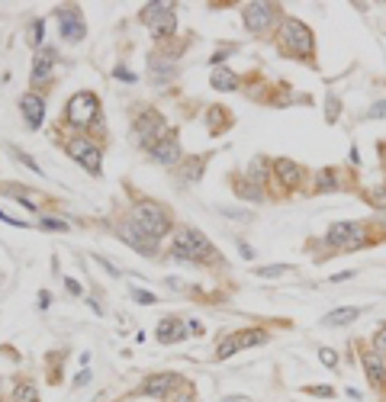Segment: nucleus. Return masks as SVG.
<instances>
[{
  "label": "nucleus",
  "instance_id": "f257e3e1",
  "mask_svg": "<svg viewBox=\"0 0 386 402\" xmlns=\"http://www.w3.org/2000/svg\"><path fill=\"white\" fill-rule=\"evenodd\" d=\"M171 254H174V258H180V261H190V264L222 261V258H216V251H213V245H209V238H206V235H203V232H197V229H190V225L177 229V235H174V248H171Z\"/></svg>",
  "mask_w": 386,
  "mask_h": 402
},
{
  "label": "nucleus",
  "instance_id": "f03ea898",
  "mask_svg": "<svg viewBox=\"0 0 386 402\" xmlns=\"http://www.w3.org/2000/svg\"><path fill=\"white\" fill-rule=\"evenodd\" d=\"M277 46H280L283 55L290 58H312L316 52V39H312V29L300 19H283L280 32H277Z\"/></svg>",
  "mask_w": 386,
  "mask_h": 402
},
{
  "label": "nucleus",
  "instance_id": "7ed1b4c3",
  "mask_svg": "<svg viewBox=\"0 0 386 402\" xmlns=\"http://www.w3.org/2000/svg\"><path fill=\"white\" fill-rule=\"evenodd\" d=\"M132 222L139 225V229H142L145 235H148V238H155V242H158L161 235H168V229H171V216L164 213V206L151 203V200H142V203H135Z\"/></svg>",
  "mask_w": 386,
  "mask_h": 402
},
{
  "label": "nucleus",
  "instance_id": "20e7f679",
  "mask_svg": "<svg viewBox=\"0 0 386 402\" xmlns=\"http://www.w3.org/2000/svg\"><path fill=\"white\" fill-rule=\"evenodd\" d=\"M142 19H145V26H148L151 39H171L174 26H177V19H174V7L171 3H148V7L142 10Z\"/></svg>",
  "mask_w": 386,
  "mask_h": 402
},
{
  "label": "nucleus",
  "instance_id": "39448f33",
  "mask_svg": "<svg viewBox=\"0 0 386 402\" xmlns=\"http://www.w3.org/2000/svg\"><path fill=\"white\" fill-rule=\"evenodd\" d=\"M97 116H100V100L94 94L81 90V94H75L68 100V122L71 126H90Z\"/></svg>",
  "mask_w": 386,
  "mask_h": 402
},
{
  "label": "nucleus",
  "instance_id": "423d86ee",
  "mask_svg": "<svg viewBox=\"0 0 386 402\" xmlns=\"http://www.w3.org/2000/svg\"><path fill=\"white\" fill-rule=\"evenodd\" d=\"M273 19H277V7H273V3H264V0L245 3V10H242V23H245V29L255 32V36L267 32Z\"/></svg>",
  "mask_w": 386,
  "mask_h": 402
},
{
  "label": "nucleus",
  "instance_id": "0eeeda50",
  "mask_svg": "<svg viewBox=\"0 0 386 402\" xmlns=\"http://www.w3.org/2000/svg\"><path fill=\"white\" fill-rule=\"evenodd\" d=\"M325 242H329L331 248H364L367 238H364V229H360L358 222H335V225H329Z\"/></svg>",
  "mask_w": 386,
  "mask_h": 402
},
{
  "label": "nucleus",
  "instance_id": "6e6552de",
  "mask_svg": "<svg viewBox=\"0 0 386 402\" xmlns=\"http://www.w3.org/2000/svg\"><path fill=\"white\" fill-rule=\"evenodd\" d=\"M267 341V332L264 328H248V332H235V335H229L222 345H219L216 357L219 361H226V357H232L235 351H245V347H258Z\"/></svg>",
  "mask_w": 386,
  "mask_h": 402
},
{
  "label": "nucleus",
  "instance_id": "1a4fd4ad",
  "mask_svg": "<svg viewBox=\"0 0 386 402\" xmlns=\"http://www.w3.org/2000/svg\"><path fill=\"white\" fill-rule=\"evenodd\" d=\"M68 155L75 161H81V168H87L90 174H100V161H104V151L97 149L90 139H71L68 142Z\"/></svg>",
  "mask_w": 386,
  "mask_h": 402
},
{
  "label": "nucleus",
  "instance_id": "9d476101",
  "mask_svg": "<svg viewBox=\"0 0 386 402\" xmlns=\"http://www.w3.org/2000/svg\"><path fill=\"white\" fill-rule=\"evenodd\" d=\"M116 235H119V238H123V242L129 245L132 251H142L145 258H151V254L158 251V248H155V238H148V235L142 232V229H139L135 222H132V219H123V222H116Z\"/></svg>",
  "mask_w": 386,
  "mask_h": 402
},
{
  "label": "nucleus",
  "instance_id": "9b49d317",
  "mask_svg": "<svg viewBox=\"0 0 386 402\" xmlns=\"http://www.w3.org/2000/svg\"><path fill=\"white\" fill-rule=\"evenodd\" d=\"M58 26H61V39H68V42H81V39L87 36L81 7H61L58 10Z\"/></svg>",
  "mask_w": 386,
  "mask_h": 402
},
{
  "label": "nucleus",
  "instance_id": "f8f14e48",
  "mask_svg": "<svg viewBox=\"0 0 386 402\" xmlns=\"http://www.w3.org/2000/svg\"><path fill=\"white\" fill-rule=\"evenodd\" d=\"M135 132L142 135V145L151 151L161 139H164V135H161V132H164V119H161L155 110H145L139 119H135Z\"/></svg>",
  "mask_w": 386,
  "mask_h": 402
},
{
  "label": "nucleus",
  "instance_id": "ddd939ff",
  "mask_svg": "<svg viewBox=\"0 0 386 402\" xmlns=\"http://www.w3.org/2000/svg\"><path fill=\"white\" fill-rule=\"evenodd\" d=\"M360 364H364V376L374 390H386V367H383V357L374 354V347H364L360 351Z\"/></svg>",
  "mask_w": 386,
  "mask_h": 402
},
{
  "label": "nucleus",
  "instance_id": "4468645a",
  "mask_svg": "<svg viewBox=\"0 0 386 402\" xmlns=\"http://www.w3.org/2000/svg\"><path fill=\"white\" fill-rule=\"evenodd\" d=\"M177 383H180L177 374H155V376H148V380H142L139 393L148 396V399H161V396H168Z\"/></svg>",
  "mask_w": 386,
  "mask_h": 402
},
{
  "label": "nucleus",
  "instance_id": "2eb2a0df",
  "mask_svg": "<svg viewBox=\"0 0 386 402\" xmlns=\"http://www.w3.org/2000/svg\"><path fill=\"white\" fill-rule=\"evenodd\" d=\"M273 174L280 178L283 190H296V187H300V180H302L300 164H296V161H290V158H277V161H273Z\"/></svg>",
  "mask_w": 386,
  "mask_h": 402
},
{
  "label": "nucleus",
  "instance_id": "dca6fc26",
  "mask_svg": "<svg viewBox=\"0 0 386 402\" xmlns=\"http://www.w3.org/2000/svg\"><path fill=\"white\" fill-rule=\"evenodd\" d=\"M19 110H23V116H26V122L36 129V126H42V116H46V100L39 94H26L23 100H19Z\"/></svg>",
  "mask_w": 386,
  "mask_h": 402
},
{
  "label": "nucleus",
  "instance_id": "f3484780",
  "mask_svg": "<svg viewBox=\"0 0 386 402\" xmlns=\"http://www.w3.org/2000/svg\"><path fill=\"white\" fill-rule=\"evenodd\" d=\"M151 158L161 161V164H177L180 161V145L174 135H168V139H161L155 149H151Z\"/></svg>",
  "mask_w": 386,
  "mask_h": 402
},
{
  "label": "nucleus",
  "instance_id": "a211bd4d",
  "mask_svg": "<svg viewBox=\"0 0 386 402\" xmlns=\"http://www.w3.org/2000/svg\"><path fill=\"white\" fill-rule=\"evenodd\" d=\"M358 316H360L358 306H341V309H331V312H325V316H322V325H329V328L351 325V322H354Z\"/></svg>",
  "mask_w": 386,
  "mask_h": 402
},
{
  "label": "nucleus",
  "instance_id": "6ab92c4d",
  "mask_svg": "<svg viewBox=\"0 0 386 402\" xmlns=\"http://www.w3.org/2000/svg\"><path fill=\"white\" fill-rule=\"evenodd\" d=\"M184 332H187V328L180 325V318H161L155 338H158L161 345H171V341H180V338H184Z\"/></svg>",
  "mask_w": 386,
  "mask_h": 402
},
{
  "label": "nucleus",
  "instance_id": "aec40b11",
  "mask_svg": "<svg viewBox=\"0 0 386 402\" xmlns=\"http://www.w3.org/2000/svg\"><path fill=\"white\" fill-rule=\"evenodd\" d=\"M209 84L216 87V90H226V94H232V90H238V75H232L226 65L213 68V75H209Z\"/></svg>",
  "mask_w": 386,
  "mask_h": 402
},
{
  "label": "nucleus",
  "instance_id": "412c9836",
  "mask_svg": "<svg viewBox=\"0 0 386 402\" xmlns=\"http://www.w3.org/2000/svg\"><path fill=\"white\" fill-rule=\"evenodd\" d=\"M52 61H55V55L42 48V55H36V61H32V84H46L52 75Z\"/></svg>",
  "mask_w": 386,
  "mask_h": 402
},
{
  "label": "nucleus",
  "instance_id": "4be33fe9",
  "mask_svg": "<svg viewBox=\"0 0 386 402\" xmlns=\"http://www.w3.org/2000/svg\"><path fill=\"white\" fill-rule=\"evenodd\" d=\"M235 190H238V197L242 200H255V203H261L264 200V187H258V184H251V180H242V178H235Z\"/></svg>",
  "mask_w": 386,
  "mask_h": 402
},
{
  "label": "nucleus",
  "instance_id": "5701e85b",
  "mask_svg": "<svg viewBox=\"0 0 386 402\" xmlns=\"http://www.w3.org/2000/svg\"><path fill=\"white\" fill-rule=\"evenodd\" d=\"M13 402H39V390L32 383H17L13 386Z\"/></svg>",
  "mask_w": 386,
  "mask_h": 402
},
{
  "label": "nucleus",
  "instance_id": "b1692460",
  "mask_svg": "<svg viewBox=\"0 0 386 402\" xmlns=\"http://www.w3.org/2000/svg\"><path fill=\"white\" fill-rule=\"evenodd\" d=\"M335 187H338V180H335V174H331V171H322L319 178H316V190H319V193H322V190H335Z\"/></svg>",
  "mask_w": 386,
  "mask_h": 402
},
{
  "label": "nucleus",
  "instance_id": "393cba45",
  "mask_svg": "<svg viewBox=\"0 0 386 402\" xmlns=\"http://www.w3.org/2000/svg\"><path fill=\"white\" fill-rule=\"evenodd\" d=\"M374 354L386 357V322L377 328V332H374Z\"/></svg>",
  "mask_w": 386,
  "mask_h": 402
},
{
  "label": "nucleus",
  "instance_id": "a878e982",
  "mask_svg": "<svg viewBox=\"0 0 386 402\" xmlns=\"http://www.w3.org/2000/svg\"><path fill=\"white\" fill-rule=\"evenodd\" d=\"M290 271V264H271V267H258V277H280V274Z\"/></svg>",
  "mask_w": 386,
  "mask_h": 402
},
{
  "label": "nucleus",
  "instance_id": "bb28decb",
  "mask_svg": "<svg viewBox=\"0 0 386 402\" xmlns=\"http://www.w3.org/2000/svg\"><path fill=\"white\" fill-rule=\"evenodd\" d=\"M367 203H370V206H377V209H386V187L370 190V193H367Z\"/></svg>",
  "mask_w": 386,
  "mask_h": 402
},
{
  "label": "nucleus",
  "instance_id": "cd10ccee",
  "mask_svg": "<svg viewBox=\"0 0 386 402\" xmlns=\"http://www.w3.org/2000/svg\"><path fill=\"white\" fill-rule=\"evenodd\" d=\"M132 300H135V303H145V306H151V303L158 300V296H155V293H148V290H139V287H135V290H132Z\"/></svg>",
  "mask_w": 386,
  "mask_h": 402
},
{
  "label": "nucleus",
  "instance_id": "c85d7f7f",
  "mask_svg": "<svg viewBox=\"0 0 386 402\" xmlns=\"http://www.w3.org/2000/svg\"><path fill=\"white\" fill-rule=\"evenodd\" d=\"M319 361L325 367H335V364H338V354H335V351H329V347H322V351H319Z\"/></svg>",
  "mask_w": 386,
  "mask_h": 402
},
{
  "label": "nucleus",
  "instance_id": "c756f323",
  "mask_svg": "<svg viewBox=\"0 0 386 402\" xmlns=\"http://www.w3.org/2000/svg\"><path fill=\"white\" fill-rule=\"evenodd\" d=\"M306 393H312V396H325V399H329V396H335V390H331V386H306Z\"/></svg>",
  "mask_w": 386,
  "mask_h": 402
},
{
  "label": "nucleus",
  "instance_id": "7c9ffc66",
  "mask_svg": "<svg viewBox=\"0 0 386 402\" xmlns=\"http://www.w3.org/2000/svg\"><path fill=\"white\" fill-rule=\"evenodd\" d=\"M42 225H46V229H58V232H65V229H68V222H61V219H52V216H48V219H42Z\"/></svg>",
  "mask_w": 386,
  "mask_h": 402
},
{
  "label": "nucleus",
  "instance_id": "2f4dec72",
  "mask_svg": "<svg viewBox=\"0 0 386 402\" xmlns=\"http://www.w3.org/2000/svg\"><path fill=\"white\" fill-rule=\"evenodd\" d=\"M370 116H374V119H383V116H386V100L374 103V106H370Z\"/></svg>",
  "mask_w": 386,
  "mask_h": 402
},
{
  "label": "nucleus",
  "instance_id": "473e14b6",
  "mask_svg": "<svg viewBox=\"0 0 386 402\" xmlns=\"http://www.w3.org/2000/svg\"><path fill=\"white\" fill-rule=\"evenodd\" d=\"M17 158H19V161H23V164H26V168H29V171H39V164H36V161H32V158H29L26 151H17Z\"/></svg>",
  "mask_w": 386,
  "mask_h": 402
},
{
  "label": "nucleus",
  "instance_id": "72a5a7b5",
  "mask_svg": "<svg viewBox=\"0 0 386 402\" xmlns=\"http://www.w3.org/2000/svg\"><path fill=\"white\" fill-rule=\"evenodd\" d=\"M338 119V100L335 97H329V122Z\"/></svg>",
  "mask_w": 386,
  "mask_h": 402
},
{
  "label": "nucleus",
  "instance_id": "f704fd0d",
  "mask_svg": "<svg viewBox=\"0 0 386 402\" xmlns=\"http://www.w3.org/2000/svg\"><path fill=\"white\" fill-rule=\"evenodd\" d=\"M184 328H187L190 335H203V325H200V322H187Z\"/></svg>",
  "mask_w": 386,
  "mask_h": 402
},
{
  "label": "nucleus",
  "instance_id": "c9c22d12",
  "mask_svg": "<svg viewBox=\"0 0 386 402\" xmlns=\"http://www.w3.org/2000/svg\"><path fill=\"white\" fill-rule=\"evenodd\" d=\"M65 287H68V290H71V293H75V296H77V293H81V283H77V280H71V277H65Z\"/></svg>",
  "mask_w": 386,
  "mask_h": 402
},
{
  "label": "nucleus",
  "instance_id": "e433bc0d",
  "mask_svg": "<svg viewBox=\"0 0 386 402\" xmlns=\"http://www.w3.org/2000/svg\"><path fill=\"white\" fill-rule=\"evenodd\" d=\"M174 402H197V396H193V393H180V396H174Z\"/></svg>",
  "mask_w": 386,
  "mask_h": 402
},
{
  "label": "nucleus",
  "instance_id": "4c0bfd02",
  "mask_svg": "<svg viewBox=\"0 0 386 402\" xmlns=\"http://www.w3.org/2000/svg\"><path fill=\"white\" fill-rule=\"evenodd\" d=\"M116 77H123V81H135V75H132V71H126V68H119V71H116Z\"/></svg>",
  "mask_w": 386,
  "mask_h": 402
},
{
  "label": "nucleus",
  "instance_id": "58836bf2",
  "mask_svg": "<svg viewBox=\"0 0 386 402\" xmlns=\"http://www.w3.org/2000/svg\"><path fill=\"white\" fill-rule=\"evenodd\" d=\"M87 376H90V370H81V374H77V380H75V386H84Z\"/></svg>",
  "mask_w": 386,
  "mask_h": 402
},
{
  "label": "nucleus",
  "instance_id": "ea45409f",
  "mask_svg": "<svg viewBox=\"0 0 386 402\" xmlns=\"http://www.w3.org/2000/svg\"><path fill=\"white\" fill-rule=\"evenodd\" d=\"M354 277V271H348V274H338V277H331V283H341V280H351Z\"/></svg>",
  "mask_w": 386,
  "mask_h": 402
}]
</instances>
